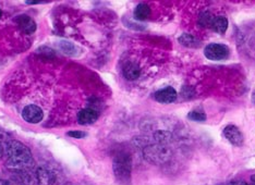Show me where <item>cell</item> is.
I'll list each match as a JSON object with an SVG mask.
<instances>
[{
	"label": "cell",
	"mask_w": 255,
	"mask_h": 185,
	"mask_svg": "<svg viewBox=\"0 0 255 185\" xmlns=\"http://www.w3.org/2000/svg\"><path fill=\"white\" fill-rule=\"evenodd\" d=\"M22 118L24 119L26 122H28V123L36 124V123L40 122V121L43 120L44 112L38 106L28 105L24 109H23Z\"/></svg>",
	"instance_id": "7"
},
{
	"label": "cell",
	"mask_w": 255,
	"mask_h": 185,
	"mask_svg": "<svg viewBox=\"0 0 255 185\" xmlns=\"http://www.w3.org/2000/svg\"><path fill=\"white\" fill-rule=\"evenodd\" d=\"M113 169L115 177L121 184H129L131 182L132 158L127 152L116 154L113 161Z\"/></svg>",
	"instance_id": "2"
},
{
	"label": "cell",
	"mask_w": 255,
	"mask_h": 185,
	"mask_svg": "<svg viewBox=\"0 0 255 185\" xmlns=\"http://www.w3.org/2000/svg\"><path fill=\"white\" fill-rule=\"evenodd\" d=\"M214 18H215V16H213V14L210 12V11H203V12H201L199 15L198 24L200 27H203V28L211 27Z\"/></svg>",
	"instance_id": "16"
},
{
	"label": "cell",
	"mask_w": 255,
	"mask_h": 185,
	"mask_svg": "<svg viewBox=\"0 0 255 185\" xmlns=\"http://www.w3.org/2000/svg\"><path fill=\"white\" fill-rule=\"evenodd\" d=\"M227 185H250L243 180H233L227 183Z\"/></svg>",
	"instance_id": "19"
},
{
	"label": "cell",
	"mask_w": 255,
	"mask_h": 185,
	"mask_svg": "<svg viewBox=\"0 0 255 185\" xmlns=\"http://www.w3.org/2000/svg\"><path fill=\"white\" fill-rule=\"evenodd\" d=\"M178 42L180 43V45L184 46V47H188V48H200L202 46L201 40L193 36L192 34H189V33H183L182 35L179 36L178 38Z\"/></svg>",
	"instance_id": "12"
},
{
	"label": "cell",
	"mask_w": 255,
	"mask_h": 185,
	"mask_svg": "<svg viewBox=\"0 0 255 185\" xmlns=\"http://www.w3.org/2000/svg\"><path fill=\"white\" fill-rule=\"evenodd\" d=\"M16 176V180L20 185H38L37 173L34 168H26V169L13 171Z\"/></svg>",
	"instance_id": "6"
},
{
	"label": "cell",
	"mask_w": 255,
	"mask_h": 185,
	"mask_svg": "<svg viewBox=\"0 0 255 185\" xmlns=\"http://www.w3.org/2000/svg\"><path fill=\"white\" fill-rule=\"evenodd\" d=\"M98 119V112L94 109L85 108L78 113V122L81 125H90L95 123Z\"/></svg>",
	"instance_id": "10"
},
{
	"label": "cell",
	"mask_w": 255,
	"mask_h": 185,
	"mask_svg": "<svg viewBox=\"0 0 255 185\" xmlns=\"http://www.w3.org/2000/svg\"><path fill=\"white\" fill-rule=\"evenodd\" d=\"M7 158V165L12 171L34 168L35 161L32 153L24 144L18 141H9L4 144V153Z\"/></svg>",
	"instance_id": "1"
},
{
	"label": "cell",
	"mask_w": 255,
	"mask_h": 185,
	"mask_svg": "<svg viewBox=\"0 0 255 185\" xmlns=\"http://www.w3.org/2000/svg\"><path fill=\"white\" fill-rule=\"evenodd\" d=\"M143 156L150 164L164 165L170 160L172 153L166 144L154 143L144 147Z\"/></svg>",
	"instance_id": "3"
},
{
	"label": "cell",
	"mask_w": 255,
	"mask_h": 185,
	"mask_svg": "<svg viewBox=\"0 0 255 185\" xmlns=\"http://www.w3.org/2000/svg\"><path fill=\"white\" fill-rule=\"evenodd\" d=\"M38 185H54L57 181V175L49 168L39 167L36 170Z\"/></svg>",
	"instance_id": "9"
},
{
	"label": "cell",
	"mask_w": 255,
	"mask_h": 185,
	"mask_svg": "<svg viewBox=\"0 0 255 185\" xmlns=\"http://www.w3.org/2000/svg\"><path fill=\"white\" fill-rule=\"evenodd\" d=\"M141 75V69L134 62H128L124 67V77L128 81H135Z\"/></svg>",
	"instance_id": "13"
},
{
	"label": "cell",
	"mask_w": 255,
	"mask_h": 185,
	"mask_svg": "<svg viewBox=\"0 0 255 185\" xmlns=\"http://www.w3.org/2000/svg\"><path fill=\"white\" fill-rule=\"evenodd\" d=\"M177 97H178L177 91L173 88H171V86L161 89L154 94L155 100L160 103H171L173 101H176Z\"/></svg>",
	"instance_id": "8"
},
{
	"label": "cell",
	"mask_w": 255,
	"mask_h": 185,
	"mask_svg": "<svg viewBox=\"0 0 255 185\" xmlns=\"http://www.w3.org/2000/svg\"><path fill=\"white\" fill-rule=\"evenodd\" d=\"M2 16V11H1V9H0V18H1Z\"/></svg>",
	"instance_id": "24"
},
{
	"label": "cell",
	"mask_w": 255,
	"mask_h": 185,
	"mask_svg": "<svg viewBox=\"0 0 255 185\" xmlns=\"http://www.w3.org/2000/svg\"><path fill=\"white\" fill-rule=\"evenodd\" d=\"M134 16L136 20L145 21L150 16V8L146 3H140L134 10Z\"/></svg>",
	"instance_id": "15"
},
{
	"label": "cell",
	"mask_w": 255,
	"mask_h": 185,
	"mask_svg": "<svg viewBox=\"0 0 255 185\" xmlns=\"http://www.w3.org/2000/svg\"><path fill=\"white\" fill-rule=\"evenodd\" d=\"M204 56L212 61H225L230 57V48L224 44H208L204 48Z\"/></svg>",
	"instance_id": "4"
},
{
	"label": "cell",
	"mask_w": 255,
	"mask_h": 185,
	"mask_svg": "<svg viewBox=\"0 0 255 185\" xmlns=\"http://www.w3.org/2000/svg\"><path fill=\"white\" fill-rule=\"evenodd\" d=\"M69 136H71L72 138H83L86 136V133L84 132H81V131H72V132H69L68 133Z\"/></svg>",
	"instance_id": "18"
},
{
	"label": "cell",
	"mask_w": 255,
	"mask_h": 185,
	"mask_svg": "<svg viewBox=\"0 0 255 185\" xmlns=\"http://www.w3.org/2000/svg\"><path fill=\"white\" fill-rule=\"evenodd\" d=\"M252 102L255 103V91L253 92V95H252Z\"/></svg>",
	"instance_id": "23"
},
{
	"label": "cell",
	"mask_w": 255,
	"mask_h": 185,
	"mask_svg": "<svg viewBox=\"0 0 255 185\" xmlns=\"http://www.w3.org/2000/svg\"><path fill=\"white\" fill-rule=\"evenodd\" d=\"M251 185H255V175L251 177Z\"/></svg>",
	"instance_id": "22"
},
{
	"label": "cell",
	"mask_w": 255,
	"mask_h": 185,
	"mask_svg": "<svg viewBox=\"0 0 255 185\" xmlns=\"http://www.w3.org/2000/svg\"><path fill=\"white\" fill-rule=\"evenodd\" d=\"M16 23H18V26L20 30L25 33V34H33L36 31V23L34 22L32 18H30L28 15L22 14L16 18Z\"/></svg>",
	"instance_id": "11"
},
{
	"label": "cell",
	"mask_w": 255,
	"mask_h": 185,
	"mask_svg": "<svg viewBox=\"0 0 255 185\" xmlns=\"http://www.w3.org/2000/svg\"><path fill=\"white\" fill-rule=\"evenodd\" d=\"M223 135L230 144L237 147L242 146L243 143H245V137H243L242 132L236 125L230 124L226 126L223 131Z\"/></svg>",
	"instance_id": "5"
},
{
	"label": "cell",
	"mask_w": 255,
	"mask_h": 185,
	"mask_svg": "<svg viewBox=\"0 0 255 185\" xmlns=\"http://www.w3.org/2000/svg\"><path fill=\"white\" fill-rule=\"evenodd\" d=\"M4 153V144H3V137L0 135V158Z\"/></svg>",
	"instance_id": "20"
},
{
	"label": "cell",
	"mask_w": 255,
	"mask_h": 185,
	"mask_svg": "<svg viewBox=\"0 0 255 185\" xmlns=\"http://www.w3.org/2000/svg\"><path fill=\"white\" fill-rule=\"evenodd\" d=\"M188 119H190L191 121H194V122H205L207 117L206 113L203 110H192L189 112Z\"/></svg>",
	"instance_id": "17"
},
{
	"label": "cell",
	"mask_w": 255,
	"mask_h": 185,
	"mask_svg": "<svg viewBox=\"0 0 255 185\" xmlns=\"http://www.w3.org/2000/svg\"><path fill=\"white\" fill-rule=\"evenodd\" d=\"M0 185H12L10 182L5 181V180H0Z\"/></svg>",
	"instance_id": "21"
},
{
	"label": "cell",
	"mask_w": 255,
	"mask_h": 185,
	"mask_svg": "<svg viewBox=\"0 0 255 185\" xmlns=\"http://www.w3.org/2000/svg\"><path fill=\"white\" fill-rule=\"evenodd\" d=\"M211 27L218 34H225L228 30V20L225 16H215Z\"/></svg>",
	"instance_id": "14"
}]
</instances>
